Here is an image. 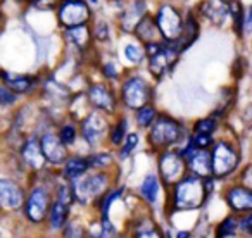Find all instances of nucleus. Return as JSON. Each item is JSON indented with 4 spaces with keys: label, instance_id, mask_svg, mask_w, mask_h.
Masks as SVG:
<instances>
[{
    "label": "nucleus",
    "instance_id": "nucleus-17",
    "mask_svg": "<svg viewBox=\"0 0 252 238\" xmlns=\"http://www.w3.org/2000/svg\"><path fill=\"white\" fill-rule=\"evenodd\" d=\"M228 204L235 210H249L252 209V190L235 186L228 192Z\"/></svg>",
    "mask_w": 252,
    "mask_h": 238
},
{
    "label": "nucleus",
    "instance_id": "nucleus-14",
    "mask_svg": "<svg viewBox=\"0 0 252 238\" xmlns=\"http://www.w3.org/2000/svg\"><path fill=\"white\" fill-rule=\"evenodd\" d=\"M21 155H23V161L26 162V166H30L33 169H42L47 159L45 154H43L42 142H38L36 138H30L26 142L21 150Z\"/></svg>",
    "mask_w": 252,
    "mask_h": 238
},
{
    "label": "nucleus",
    "instance_id": "nucleus-33",
    "mask_svg": "<svg viewBox=\"0 0 252 238\" xmlns=\"http://www.w3.org/2000/svg\"><path fill=\"white\" fill-rule=\"evenodd\" d=\"M211 135H202V133H197L195 138H192V142H190V145H193L195 149H206L211 145Z\"/></svg>",
    "mask_w": 252,
    "mask_h": 238
},
{
    "label": "nucleus",
    "instance_id": "nucleus-15",
    "mask_svg": "<svg viewBox=\"0 0 252 238\" xmlns=\"http://www.w3.org/2000/svg\"><path fill=\"white\" fill-rule=\"evenodd\" d=\"M0 204L4 209H18L23 206V192L9 179L0 181Z\"/></svg>",
    "mask_w": 252,
    "mask_h": 238
},
{
    "label": "nucleus",
    "instance_id": "nucleus-43",
    "mask_svg": "<svg viewBox=\"0 0 252 238\" xmlns=\"http://www.w3.org/2000/svg\"><path fill=\"white\" fill-rule=\"evenodd\" d=\"M178 237H189V233H187V231H182V233H178Z\"/></svg>",
    "mask_w": 252,
    "mask_h": 238
},
{
    "label": "nucleus",
    "instance_id": "nucleus-39",
    "mask_svg": "<svg viewBox=\"0 0 252 238\" xmlns=\"http://www.w3.org/2000/svg\"><path fill=\"white\" fill-rule=\"evenodd\" d=\"M240 226H242V230H244V231H251V233H252V212L242 219Z\"/></svg>",
    "mask_w": 252,
    "mask_h": 238
},
{
    "label": "nucleus",
    "instance_id": "nucleus-29",
    "mask_svg": "<svg viewBox=\"0 0 252 238\" xmlns=\"http://www.w3.org/2000/svg\"><path fill=\"white\" fill-rule=\"evenodd\" d=\"M112 162V157L109 154H97V155H92L88 159V168H105L107 164Z\"/></svg>",
    "mask_w": 252,
    "mask_h": 238
},
{
    "label": "nucleus",
    "instance_id": "nucleus-18",
    "mask_svg": "<svg viewBox=\"0 0 252 238\" xmlns=\"http://www.w3.org/2000/svg\"><path fill=\"white\" fill-rule=\"evenodd\" d=\"M90 102L95 105L97 109H102V111H112L114 107V100H112V93L104 87V85H94L90 88Z\"/></svg>",
    "mask_w": 252,
    "mask_h": 238
},
{
    "label": "nucleus",
    "instance_id": "nucleus-32",
    "mask_svg": "<svg viewBox=\"0 0 252 238\" xmlns=\"http://www.w3.org/2000/svg\"><path fill=\"white\" fill-rule=\"evenodd\" d=\"M125 130H126V121H121V123H119L111 133L112 144L118 145V144H121V140H125Z\"/></svg>",
    "mask_w": 252,
    "mask_h": 238
},
{
    "label": "nucleus",
    "instance_id": "nucleus-1",
    "mask_svg": "<svg viewBox=\"0 0 252 238\" xmlns=\"http://www.w3.org/2000/svg\"><path fill=\"white\" fill-rule=\"evenodd\" d=\"M206 185L199 178H187L180 181L175 188V207L176 209H197L206 200Z\"/></svg>",
    "mask_w": 252,
    "mask_h": 238
},
{
    "label": "nucleus",
    "instance_id": "nucleus-3",
    "mask_svg": "<svg viewBox=\"0 0 252 238\" xmlns=\"http://www.w3.org/2000/svg\"><path fill=\"white\" fill-rule=\"evenodd\" d=\"M156 23H158L159 33H161L166 40H178L180 36L183 35V30H185L182 16H180L178 11L173 9L171 5H162Z\"/></svg>",
    "mask_w": 252,
    "mask_h": 238
},
{
    "label": "nucleus",
    "instance_id": "nucleus-44",
    "mask_svg": "<svg viewBox=\"0 0 252 238\" xmlns=\"http://www.w3.org/2000/svg\"><path fill=\"white\" fill-rule=\"evenodd\" d=\"M64 2H69V0H64Z\"/></svg>",
    "mask_w": 252,
    "mask_h": 238
},
{
    "label": "nucleus",
    "instance_id": "nucleus-37",
    "mask_svg": "<svg viewBox=\"0 0 252 238\" xmlns=\"http://www.w3.org/2000/svg\"><path fill=\"white\" fill-rule=\"evenodd\" d=\"M121 192H123V190H116V192H112V193H109V195H105L104 202H102V214H104V216H107L109 207H111V204L114 202L116 199H118L119 193H121Z\"/></svg>",
    "mask_w": 252,
    "mask_h": 238
},
{
    "label": "nucleus",
    "instance_id": "nucleus-20",
    "mask_svg": "<svg viewBox=\"0 0 252 238\" xmlns=\"http://www.w3.org/2000/svg\"><path fill=\"white\" fill-rule=\"evenodd\" d=\"M67 207H69V204L63 202V200H59V199L54 202L52 209H50V226H52L54 230H61V228L66 224Z\"/></svg>",
    "mask_w": 252,
    "mask_h": 238
},
{
    "label": "nucleus",
    "instance_id": "nucleus-8",
    "mask_svg": "<svg viewBox=\"0 0 252 238\" xmlns=\"http://www.w3.org/2000/svg\"><path fill=\"white\" fill-rule=\"evenodd\" d=\"M159 169H161V175L166 183H175L182 178L185 162H183L182 155L175 154V152H164L159 159Z\"/></svg>",
    "mask_w": 252,
    "mask_h": 238
},
{
    "label": "nucleus",
    "instance_id": "nucleus-41",
    "mask_svg": "<svg viewBox=\"0 0 252 238\" xmlns=\"http://www.w3.org/2000/svg\"><path fill=\"white\" fill-rule=\"evenodd\" d=\"M104 69H105V76L112 78V80H114V78H118V73L114 71V66H112V64H107Z\"/></svg>",
    "mask_w": 252,
    "mask_h": 238
},
{
    "label": "nucleus",
    "instance_id": "nucleus-16",
    "mask_svg": "<svg viewBox=\"0 0 252 238\" xmlns=\"http://www.w3.org/2000/svg\"><path fill=\"white\" fill-rule=\"evenodd\" d=\"M144 14H145L144 0H135L133 4L126 9L125 14H123V30H125V31H133V30H137V26L140 25Z\"/></svg>",
    "mask_w": 252,
    "mask_h": 238
},
{
    "label": "nucleus",
    "instance_id": "nucleus-5",
    "mask_svg": "<svg viewBox=\"0 0 252 238\" xmlns=\"http://www.w3.org/2000/svg\"><path fill=\"white\" fill-rule=\"evenodd\" d=\"M123 100L131 109L144 107L151 100V88L142 78H130L123 87Z\"/></svg>",
    "mask_w": 252,
    "mask_h": 238
},
{
    "label": "nucleus",
    "instance_id": "nucleus-28",
    "mask_svg": "<svg viewBox=\"0 0 252 238\" xmlns=\"http://www.w3.org/2000/svg\"><path fill=\"white\" fill-rule=\"evenodd\" d=\"M237 231V221L233 217H226L224 223H221V226L218 228V235L220 237H233Z\"/></svg>",
    "mask_w": 252,
    "mask_h": 238
},
{
    "label": "nucleus",
    "instance_id": "nucleus-24",
    "mask_svg": "<svg viewBox=\"0 0 252 238\" xmlns=\"http://www.w3.org/2000/svg\"><path fill=\"white\" fill-rule=\"evenodd\" d=\"M137 35H138V38L144 40V42H151V40H154V36L158 35L154 21L149 19V18L142 19L140 25L137 26Z\"/></svg>",
    "mask_w": 252,
    "mask_h": 238
},
{
    "label": "nucleus",
    "instance_id": "nucleus-38",
    "mask_svg": "<svg viewBox=\"0 0 252 238\" xmlns=\"http://www.w3.org/2000/svg\"><path fill=\"white\" fill-rule=\"evenodd\" d=\"M97 38L98 40H107V36H109V31H107V25L105 23H98L97 25Z\"/></svg>",
    "mask_w": 252,
    "mask_h": 238
},
{
    "label": "nucleus",
    "instance_id": "nucleus-19",
    "mask_svg": "<svg viewBox=\"0 0 252 238\" xmlns=\"http://www.w3.org/2000/svg\"><path fill=\"white\" fill-rule=\"evenodd\" d=\"M204 14L214 25H223L226 16L230 14V9L223 0H209L204 4Z\"/></svg>",
    "mask_w": 252,
    "mask_h": 238
},
{
    "label": "nucleus",
    "instance_id": "nucleus-22",
    "mask_svg": "<svg viewBox=\"0 0 252 238\" xmlns=\"http://www.w3.org/2000/svg\"><path fill=\"white\" fill-rule=\"evenodd\" d=\"M88 168V161L85 159H80V157H73L66 162V168H64V176L67 179H74L78 176H81Z\"/></svg>",
    "mask_w": 252,
    "mask_h": 238
},
{
    "label": "nucleus",
    "instance_id": "nucleus-4",
    "mask_svg": "<svg viewBox=\"0 0 252 238\" xmlns=\"http://www.w3.org/2000/svg\"><path fill=\"white\" fill-rule=\"evenodd\" d=\"M238 164V155L235 152V149L231 145L220 142L216 144L213 152V173L218 178H223V176L230 175Z\"/></svg>",
    "mask_w": 252,
    "mask_h": 238
},
{
    "label": "nucleus",
    "instance_id": "nucleus-27",
    "mask_svg": "<svg viewBox=\"0 0 252 238\" xmlns=\"http://www.w3.org/2000/svg\"><path fill=\"white\" fill-rule=\"evenodd\" d=\"M7 87L11 88L12 91H16V93H25V91H28L30 88H32V80L30 78H12L11 81L7 80Z\"/></svg>",
    "mask_w": 252,
    "mask_h": 238
},
{
    "label": "nucleus",
    "instance_id": "nucleus-13",
    "mask_svg": "<svg viewBox=\"0 0 252 238\" xmlns=\"http://www.w3.org/2000/svg\"><path fill=\"white\" fill-rule=\"evenodd\" d=\"M105 130H107V121H105V118L100 114V112H94V114H90L83 121V126H81L83 137L87 138L90 145H94L95 142L100 140L102 135L105 133Z\"/></svg>",
    "mask_w": 252,
    "mask_h": 238
},
{
    "label": "nucleus",
    "instance_id": "nucleus-36",
    "mask_svg": "<svg viewBox=\"0 0 252 238\" xmlns=\"http://www.w3.org/2000/svg\"><path fill=\"white\" fill-rule=\"evenodd\" d=\"M74 137H76L74 126H71V124H66V126L63 128V131H61V138L64 140V144H73Z\"/></svg>",
    "mask_w": 252,
    "mask_h": 238
},
{
    "label": "nucleus",
    "instance_id": "nucleus-31",
    "mask_svg": "<svg viewBox=\"0 0 252 238\" xmlns=\"http://www.w3.org/2000/svg\"><path fill=\"white\" fill-rule=\"evenodd\" d=\"M214 130H216V123H214L213 119H202L195 126L197 133H202V135H211Z\"/></svg>",
    "mask_w": 252,
    "mask_h": 238
},
{
    "label": "nucleus",
    "instance_id": "nucleus-25",
    "mask_svg": "<svg viewBox=\"0 0 252 238\" xmlns=\"http://www.w3.org/2000/svg\"><path fill=\"white\" fill-rule=\"evenodd\" d=\"M197 30H199V26H197V23L193 21L192 18L189 19V21H187V26H185V30H183V35L180 36V38H182V43H183V47L182 49H187V47L190 45V43H192V40L195 38L197 36ZM178 38V40H180Z\"/></svg>",
    "mask_w": 252,
    "mask_h": 238
},
{
    "label": "nucleus",
    "instance_id": "nucleus-30",
    "mask_svg": "<svg viewBox=\"0 0 252 238\" xmlns=\"http://www.w3.org/2000/svg\"><path fill=\"white\" fill-rule=\"evenodd\" d=\"M125 56L128 57L130 62H140V60L144 59V50L137 45H128L125 49Z\"/></svg>",
    "mask_w": 252,
    "mask_h": 238
},
{
    "label": "nucleus",
    "instance_id": "nucleus-40",
    "mask_svg": "<svg viewBox=\"0 0 252 238\" xmlns=\"http://www.w3.org/2000/svg\"><path fill=\"white\" fill-rule=\"evenodd\" d=\"M81 235H83V230L78 224H73L71 230H67V237H81Z\"/></svg>",
    "mask_w": 252,
    "mask_h": 238
},
{
    "label": "nucleus",
    "instance_id": "nucleus-10",
    "mask_svg": "<svg viewBox=\"0 0 252 238\" xmlns=\"http://www.w3.org/2000/svg\"><path fill=\"white\" fill-rule=\"evenodd\" d=\"M49 212V193L45 188H35L26 204V216L33 223H40Z\"/></svg>",
    "mask_w": 252,
    "mask_h": 238
},
{
    "label": "nucleus",
    "instance_id": "nucleus-35",
    "mask_svg": "<svg viewBox=\"0 0 252 238\" xmlns=\"http://www.w3.org/2000/svg\"><path fill=\"white\" fill-rule=\"evenodd\" d=\"M14 93H16V91H12L11 88L7 87V85H4V87L0 88V97H2V104H4V105L12 104V102L16 100Z\"/></svg>",
    "mask_w": 252,
    "mask_h": 238
},
{
    "label": "nucleus",
    "instance_id": "nucleus-21",
    "mask_svg": "<svg viewBox=\"0 0 252 238\" xmlns=\"http://www.w3.org/2000/svg\"><path fill=\"white\" fill-rule=\"evenodd\" d=\"M66 36L74 43L76 47H87L88 42H90V31L85 25H78V26H71L66 31Z\"/></svg>",
    "mask_w": 252,
    "mask_h": 238
},
{
    "label": "nucleus",
    "instance_id": "nucleus-7",
    "mask_svg": "<svg viewBox=\"0 0 252 238\" xmlns=\"http://www.w3.org/2000/svg\"><path fill=\"white\" fill-rule=\"evenodd\" d=\"M90 16L87 4L81 2V0H69L61 7L59 11V21L64 26L71 28V26H78V25H85V21Z\"/></svg>",
    "mask_w": 252,
    "mask_h": 238
},
{
    "label": "nucleus",
    "instance_id": "nucleus-23",
    "mask_svg": "<svg viewBox=\"0 0 252 238\" xmlns=\"http://www.w3.org/2000/svg\"><path fill=\"white\" fill-rule=\"evenodd\" d=\"M158 193H159V183L158 178L154 175H149L145 178V181L142 183V195L149 200V202H156L158 199Z\"/></svg>",
    "mask_w": 252,
    "mask_h": 238
},
{
    "label": "nucleus",
    "instance_id": "nucleus-34",
    "mask_svg": "<svg viewBox=\"0 0 252 238\" xmlns=\"http://www.w3.org/2000/svg\"><path fill=\"white\" fill-rule=\"evenodd\" d=\"M137 144H138V137L135 133H131L130 137L126 138V144H125V147H123V150H121V157L123 159L128 157V155H130V152L133 150Z\"/></svg>",
    "mask_w": 252,
    "mask_h": 238
},
{
    "label": "nucleus",
    "instance_id": "nucleus-9",
    "mask_svg": "<svg viewBox=\"0 0 252 238\" xmlns=\"http://www.w3.org/2000/svg\"><path fill=\"white\" fill-rule=\"evenodd\" d=\"M185 157H189V168L197 176H207L213 173V155H209L202 149H195L193 145H189L183 152Z\"/></svg>",
    "mask_w": 252,
    "mask_h": 238
},
{
    "label": "nucleus",
    "instance_id": "nucleus-12",
    "mask_svg": "<svg viewBox=\"0 0 252 238\" xmlns=\"http://www.w3.org/2000/svg\"><path fill=\"white\" fill-rule=\"evenodd\" d=\"M42 149L43 154H45L47 161L52 162V164H61L66 159V144L61 137L49 133L42 138Z\"/></svg>",
    "mask_w": 252,
    "mask_h": 238
},
{
    "label": "nucleus",
    "instance_id": "nucleus-2",
    "mask_svg": "<svg viewBox=\"0 0 252 238\" xmlns=\"http://www.w3.org/2000/svg\"><path fill=\"white\" fill-rule=\"evenodd\" d=\"M182 137V128L176 121L169 118H159L156 124L152 126V131L149 135L151 144L156 147H166L180 140Z\"/></svg>",
    "mask_w": 252,
    "mask_h": 238
},
{
    "label": "nucleus",
    "instance_id": "nucleus-45",
    "mask_svg": "<svg viewBox=\"0 0 252 238\" xmlns=\"http://www.w3.org/2000/svg\"><path fill=\"white\" fill-rule=\"evenodd\" d=\"M92 2H97V0H92Z\"/></svg>",
    "mask_w": 252,
    "mask_h": 238
},
{
    "label": "nucleus",
    "instance_id": "nucleus-26",
    "mask_svg": "<svg viewBox=\"0 0 252 238\" xmlns=\"http://www.w3.org/2000/svg\"><path fill=\"white\" fill-rule=\"evenodd\" d=\"M156 118V109L151 107V105H144V107L138 109V114H137V121L140 126L147 128L149 124L154 121Z\"/></svg>",
    "mask_w": 252,
    "mask_h": 238
},
{
    "label": "nucleus",
    "instance_id": "nucleus-6",
    "mask_svg": "<svg viewBox=\"0 0 252 238\" xmlns=\"http://www.w3.org/2000/svg\"><path fill=\"white\" fill-rule=\"evenodd\" d=\"M107 186V176L105 175H94L90 178L78 181L73 185V192L76 195V199L81 204H88L92 199H95L97 195H100Z\"/></svg>",
    "mask_w": 252,
    "mask_h": 238
},
{
    "label": "nucleus",
    "instance_id": "nucleus-42",
    "mask_svg": "<svg viewBox=\"0 0 252 238\" xmlns=\"http://www.w3.org/2000/svg\"><path fill=\"white\" fill-rule=\"evenodd\" d=\"M245 26H247V28H251V26H252V5H251V11H249V14L245 16Z\"/></svg>",
    "mask_w": 252,
    "mask_h": 238
},
{
    "label": "nucleus",
    "instance_id": "nucleus-11",
    "mask_svg": "<svg viewBox=\"0 0 252 238\" xmlns=\"http://www.w3.org/2000/svg\"><path fill=\"white\" fill-rule=\"evenodd\" d=\"M176 56H178V47L162 45L158 52L151 54V71L156 76H162L166 71L173 67Z\"/></svg>",
    "mask_w": 252,
    "mask_h": 238
}]
</instances>
